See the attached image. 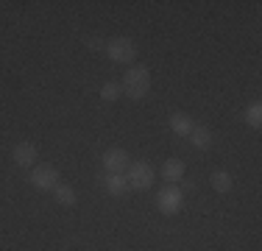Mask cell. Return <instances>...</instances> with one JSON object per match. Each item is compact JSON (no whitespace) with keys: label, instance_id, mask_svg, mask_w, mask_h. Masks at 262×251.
Returning a JSON list of instances; mask_svg holds the SVG:
<instances>
[{"label":"cell","instance_id":"6da1fadb","mask_svg":"<svg viewBox=\"0 0 262 251\" xmlns=\"http://www.w3.org/2000/svg\"><path fill=\"white\" fill-rule=\"evenodd\" d=\"M120 87H123V92H126L128 98H134V100L145 98L148 90H151V73H148V67H142V65L128 67Z\"/></svg>","mask_w":262,"mask_h":251},{"label":"cell","instance_id":"7a4b0ae2","mask_svg":"<svg viewBox=\"0 0 262 251\" xmlns=\"http://www.w3.org/2000/svg\"><path fill=\"white\" fill-rule=\"evenodd\" d=\"M157 206H159L162 215H176V212L184 206V193H182V187H176V184L162 187V190L157 193Z\"/></svg>","mask_w":262,"mask_h":251},{"label":"cell","instance_id":"3957f363","mask_svg":"<svg viewBox=\"0 0 262 251\" xmlns=\"http://www.w3.org/2000/svg\"><path fill=\"white\" fill-rule=\"evenodd\" d=\"M106 53H109V59L117 61V65H131L134 56H137V45L128 36H117V39H112L109 45H106Z\"/></svg>","mask_w":262,"mask_h":251},{"label":"cell","instance_id":"277c9868","mask_svg":"<svg viewBox=\"0 0 262 251\" xmlns=\"http://www.w3.org/2000/svg\"><path fill=\"white\" fill-rule=\"evenodd\" d=\"M126 179H128L131 190H148L154 184V179H157V173H154V168L148 162H131Z\"/></svg>","mask_w":262,"mask_h":251},{"label":"cell","instance_id":"5b68a950","mask_svg":"<svg viewBox=\"0 0 262 251\" xmlns=\"http://www.w3.org/2000/svg\"><path fill=\"white\" fill-rule=\"evenodd\" d=\"M31 184L36 190H53L59 184V171L53 165H34L31 168Z\"/></svg>","mask_w":262,"mask_h":251},{"label":"cell","instance_id":"8992f818","mask_svg":"<svg viewBox=\"0 0 262 251\" xmlns=\"http://www.w3.org/2000/svg\"><path fill=\"white\" fill-rule=\"evenodd\" d=\"M128 165H131V156L123 148H109L103 154V168L109 173H123V171H128Z\"/></svg>","mask_w":262,"mask_h":251},{"label":"cell","instance_id":"52a82bcc","mask_svg":"<svg viewBox=\"0 0 262 251\" xmlns=\"http://www.w3.org/2000/svg\"><path fill=\"white\" fill-rule=\"evenodd\" d=\"M36 159H39V151H36L34 142H26V140H23L20 145L14 148V162H17L20 168H34Z\"/></svg>","mask_w":262,"mask_h":251},{"label":"cell","instance_id":"ba28073f","mask_svg":"<svg viewBox=\"0 0 262 251\" xmlns=\"http://www.w3.org/2000/svg\"><path fill=\"white\" fill-rule=\"evenodd\" d=\"M128 179L123 173H109L106 176V193L109 196H115V198H123V196H128Z\"/></svg>","mask_w":262,"mask_h":251},{"label":"cell","instance_id":"9c48e42d","mask_svg":"<svg viewBox=\"0 0 262 251\" xmlns=\"http://www.w3.org/2000/svg\"><path fill=\"white\" fill-rule=\"evenodd\" d=\"M162 179L170 181V184H179L184 179V162L182 159H167L162 165Z\"/></svg>","mask_w":262,"mask_h":251},{"label":"cell","instance_id":"30bf717a","mask_svg":"<svg viewBox=\"0 0 262 251\" xmlns=\"http://www.w3.org/2000/svg\"><path fill=\"white\" fill-rule=\"evenodd\" d=\"M170 129L176 131L179 137H190V131L195 129V123H192L184 112H176V115H170Z\"/></svg>","mask_w":262,"mask_h":251},{"label":"cell","instance_id":"8fae6325","mask_svg":"<svg viewBox=\"0 0 262 251\" xmlns=\"http://www.w3.org/2000/svg\"><path fill=\"white\" fill-rule=\"evenodd\" d=\"M190 140H192L195 148L207 151V148H212V131L207 129V126H195V129L190 131Z\"/></svg>","mask_w":262,"mask_h":251},{"label":"cell","instance_id":"7c38bea8","mask_svg":"<svg viewBox=\"0 0 262 251\" xmlns=\"http://www.w3.org/2000/svg\"><path fill=\"white\" fill-rule=\"evenodd\" d=\"M53 196H56V201H59L61 206H73V204L78 201L76 190H73L70 184H56V187H53Z\"/></svg>","mask_w":262,"mask_h":251},{"label":"cell","instance_id":"4fadbf2b","mask_svg":"<svg viewBox=\"0 0 262 251\" xmlns=\"http://www.w3.org/2000/svg\"><path fill=\"white\" fill-rule=\"evenodd\" d=\"M209 181H212V187H215L217 193H229V190H232V173H229V171H215L209 176Z\"/></svg>","mask_w":262,"mask_h":251},{"label":"cell","instance_id":"5bb4252c","mask_svg":"<svg viewBox=\"0 0 262 251\" xmlns=\"http://www.w3.org/2000/svg\"><path fill=\"white\" fill-rule=\"evenodd\" d=\"M246 120L254 126V129H259L262 126V103L259 100H254L251 106H248V112H246Z\"/></svg>","mask_w":262,"mask_h":251},{"label":"cell","instance_id":"9a60e30c","mask_svg":"<svg viewBox=\"0 0 262 251\" xmlns=\"http://www.w3.org/2000/svg\"><path fill=\"white\" fill-rule=\"evenodd\" d=\"M120 90H123V87L117 84V81H106V84L101 87V98L103 100H117V98H120Z\"/></svg>","mask_w":262,"mask_h":251}]
</instances>
